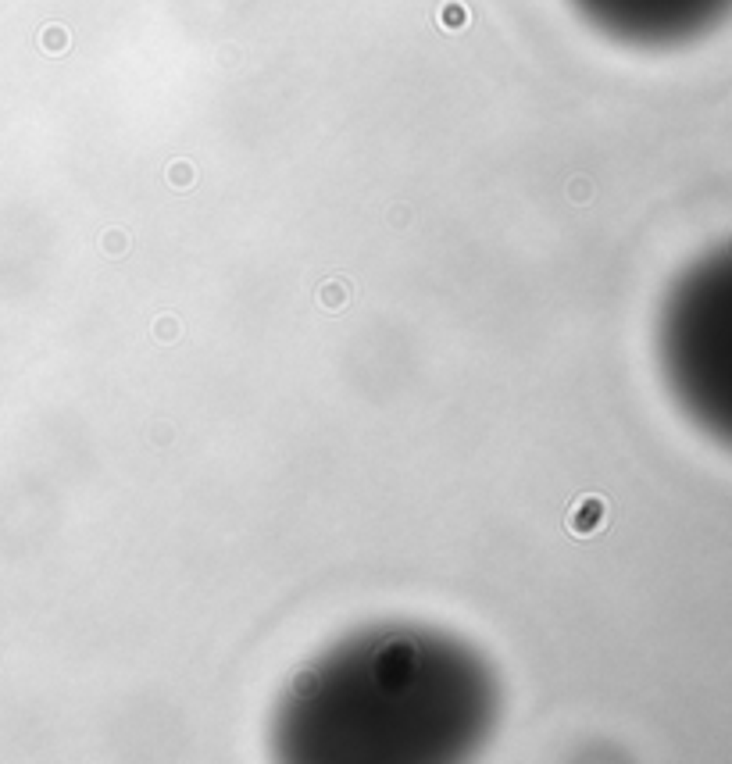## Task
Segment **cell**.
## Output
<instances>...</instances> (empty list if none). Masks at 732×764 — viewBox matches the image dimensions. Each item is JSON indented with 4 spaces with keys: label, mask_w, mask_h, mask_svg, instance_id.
Segmentation results:
<instances>
[{
    "label": "cell",
    "mask_w": 732,
    "mask_h": 764,
    "mask_svg": "<svg viewBox=\"0 0 732 764\" xmlns=\"http://www.w3.org/2000/svg\"><path fill=\"white\" fill-rule=\"evenodd\" d=\"M496 718V682L465 643L429 629H368L307 665L275 715L286 760H458Z\"/></svg>",
    "instance_id": "1"
},
{
    "label": "cell",
    "mask_w": 732,
    "mask_h": 764,
    "mask_svg": "<svg viewBox=\"0 0 732 764\" xmlns=\"http://www.w3.org/2000/svg\"><path fill=\"white\" fill-rule=\"evenodd\" d=\"M611 39L633 47H675L714 29L732 0H568Z\"/></svg>",
    "instance_id": "2"
}]
</instances>
